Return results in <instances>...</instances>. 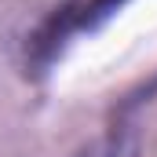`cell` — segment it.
<instances>
[{
	"instance_id": "6da1fadb",
	"label": "cell",
	"mask_w": 157,
	"mask_h": 157,
	"mask_svg": "<svg viewBox=\"0 0 157 157\" xmlns=\"http://www.w3.org/2000/svg\"><path fill=\"white\" fill-rule=\"evenodd\" d=\"M139 146H135V135L128 128H110L106 135L91 139L88 146H80L73 157H135Z\"/></svg>"
}]
</instances>
